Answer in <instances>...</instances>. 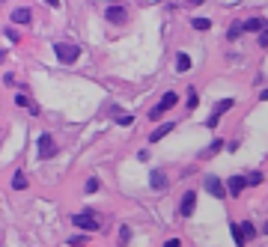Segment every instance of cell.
<instances>
[{
    "instance_id": "obj_1",
    "label": "cell",
    "mask_w": 268,
    "mask_h": 247,
    "mask_svg": "<svg viewBox=\"0 0 268 247\" xmlns=\"http://www.w3.org/2000/svg\"><path fill=\"white\" fill-rule=\"evenodd\" d=\"M72 224L78 226V229H87V232L101 229V221H98L96 211H81V215H74V218H72Z\"/></svg>"
},
{
    "instance_id": "obj_2",
    "label": "cell",
    "mask_w": 268,
    "mask_h": 247,
    "mask_svg": "<svg viewBox=\"0 0 268 247\" xmlns=\"http://www.w3.org/2000/svg\"><path fill=\"white\" fill-rule=\"evenodd\" d=\"M54 54H57L60 63L69 66V63H74V60L81 57V48H78V45H72V42H57V45H54Z\"/></svg>"
},
{
    "instance_id": "obj_3",
    "label": "cell",
    "mask_w": 268,
    "mask_h": 247,
    "mask_svg": "<svg viewBox=\"0 0 268 247\" xmlns=\"http://www.w3.org/2000/svg\"><path fill=\"white\" fill-rule=\"evenodd\" d=\"M233 104H236L233 98H220V101L215 104V111H212V116H209V125L215 128V125H218V119H220V116H223V113H226L229 108H233Z\"/></svg>"
},
{
    "instance_id": "obj_4",
    "label": "cell",
    "mask_w": 268,
    "mask_h": 247,
    "mask_svg": "<svg viewBox=\"0 0 268 247\" xmlns=\"http://www.w3.org/2000/svg\"><path fill=\"white\" fill-rule=\"evenodd\" d=\"M194 208H197V194H194V191H188V194L182 197L179 215H182V218H191V215H194Z\"/></svg>"
},
{
    "instance_id": "obj_5",
    "label": "cell",
    "mask_w": 268,
    "mask_h": 247,
    "mask_svg": "<svg viewBox=\"0 0 268 247\" xmlns=\"http://www.w3.org/2000/svg\"><path fill=\"white\" fill-rule=\"evenodd\" d=\"M54 155H57L54 137H51V134H42V137H39V158H54Z\"/></svg>"
},
{
    "instance_id": "obj_6",
    "label": "cell",
    "mask_w": 268,
    "mask_h": 247,
    "mask_svg": "<svg viewBox=\"0 0 268 247\" xmlns=\"http://www.w3.org/2000/svg\"><path fill=\"white\" fill-rule=\"evenodd\" d=\"M104 18H107L110 24H125V21H128V12H125L122 6H107V9H104Z\"/></svg>"
},
{
    "instance_id": "obj_7",
    "label": "cell",
    "mask_w": 268,
    "mask_h": 247,
    "mask_svg": "<svg viewBox=\"0 0 268 247\" xmlns=\"http://www.w3.org/2000/svg\"><path fill=\"white\" fill-rule=\"evenodd\" d=\"M206 191H209L215 200H223V194H226V191H223V182L218 179V176H206Z\"/></svg>"
},
{
    "instance_id": "obj_8",
    "label": "cell",
    "mask_w": 268,
    "mask_h": 247,
    "mask_svg": "<svg viewBox=\"0 0 268 247\" xmlns=\"http://www.w3.org/2000/svg\"><path fill=\"white\" fill-rule=\"evenodd\" d=\"M244 185H247V179H244V176H233V179L226 182V191L233 194V197H239V194L244 191Z\"/></svg>"
},
{
    "instance_id": "obj_9",
    "label": "cell",
    "mask_w": 268,
    "mask_h": 247,
    "mask_svg": "<svg viewBox=\"0 0 268 247\" xmlns=\"http://www.w3.org/2000/svg\"><path fill=\"white\" fill-rule=\"evenodd\" d=\"M262 30H268L265 18H247L244 21V33H262Z\"/></svg>"
},
{
    "instance_id": "obj_10",
    "label": "cell",
    "mask_w": 268,
    "mask_h": 247,
    "mask_svg": "<svg viewBox=\"0 0 268 247\" xmlns=\"http://www.w3.org/2000/svg\"><path fill=\"white\" fill-rule=\"evenodd\" d=\"M149 185L155 188V191H164V188H167V176H164V170H155V173H152V176H149Z\"/></svg>"
},
{
    "instance_id": "obj_11",
    "label": "cell",
    "mask_w": 268,
    "mask_h": 247,
    "mask_svg": "<svg viewBox=\"0 0 268 247\" xmlns=\"http://www.w3.org/2000/svg\"><path fill=\"white\" fill-rule=\"evenodd\" d=\"M173 128H176V122H164V125H158L155 131H152V134H149V140H152V143H155V140H161V137H167V134H170Z\"/></svg>"
},
{
    "instance_id": "obj_12",
    "label": "cell",
    "mask_w": 268,
    "mask_h": 247,
    "mask_svg": "<svg viewBox=\"0 0 268 247\" xmlns=\"http://www.w3.org/2000/svg\"><path fill=\"white\" fill-rule=\"evenodd\" d=\"M176 104H179V95H176V92H164L161 101H158V108H161V111H170V108H176Z\"/></svg>"
},
{
    "instance_id": "obj_13",
    "label": "cell",
    "mask_w": 268,
    "mask_h": 247,
    "mask_svg": "<svg viewBox=\"0 0 268 247\" xmlns=\"http://www.w3.org/2000/svg\"><path fill=\"white\" fill-rule=\"evenodd\" d=\"M12 21H15V24H30V21H33V15H30V9H27V6H18V9L12 12Z\"/></svg>"
},
{
    "instance_id": "obj_14",
    "label": "cell",
    "mask_w": 268,
    "mask_h": 247,
    "mask_svg": "<svg viewBox=\"0 0 268 247\" xmlns=\"http://www.w3.org/2000/svg\"><path fill=\"white\" fill-rule=\"evenodd\" d=\"M242 33H244V21H233V27H229V33H226V39L236 42V39H242Z\"/></svg>"
},
{
    "instance_id": "obj_15",
    "label": "cell",
    "mask_w": 268,
    "mask_h": 247,
    "mask_svg": "<svg viewBox=\"0 0 268 247\" xmlns=\"http://www.w3.org/2000/svg\"><path fill=\"white\" fill-rule=\"evenodd\" d=\"M176 68H179V72H188V68H191V57L188 54H179L176 57Z\"/></svg>"
},
{
    "instance_id": "obj_16",
    "label": "cell",
    "mask_w": 268,
    "mask_h": 247,
    "mask_svg": "<svg viewBox=\"0 0 268 247\" xmlns=\"http://www.w3.org/2000/svg\"><path fill=\"white\" fill-rule=\"evenodd\" d=\"M233 238H236V244H239V247H244V241H247V238H244V232H242V224H233Z\"/></svg>"
},
{
    "instance_id": "obj_17",
    "label": "cell",
    "mask_w": 268,
    "mask_h": 247,
    "mask_svg": "<svg viewBox=\"0 0 268 247\" xmlns=\"http://www.w3.org/2000/svg\"><path fill=\"white\" fill-rule=\"evenodd\" d=\"M12 188H15V191H24V188H27V176H24V173H15Z\"/></svg>"
},
{
    "instance_id": "obj_18",
    "label": "cell",
    "mask_w": 268,
    "mask_h": 247,
    "mask_svg": "<svg viewBox=\"0 0 268 247\" xmlns=\"http://www.w3.org/2000/svg\"><path fill=\"white\" fill-rule=\"evenodd\" d=\"M15 104H18V108H27L30 113H39V108H33V104H30V101H27L24 95H15Z\"/></svg>"
},
{
    "instance_id": "obj_19",
    "label": "cell",
    "mask_w": 268,
    "mask_h": 247,
    "mask_svg": "<svg viewBox=\"0 0 268 247\" xmlns=\"http://www.w3.org/2000/svg\"><path fill=\"white\" fill-rule=\"evenodd\" d=\"M197 108V87H188V111Z\"/></svg>"
},
{
    "instance_id": "obj_20",
    "label": "cell",
    "mask_w": 268,
    "mask_h": 247,
    "mask_svg": "<svg viewBox=\"0 0 268 247\" xmlns=\"http://www.w3.org/2000/svg\"><path fill=\"white\" fill-rule=\"evenodd\" d=\"M191 27H194V30H209L212 21H209V18H194V21H191Z\"/></svg>"
},
{
    "instance_id": "obj_21",
    "label": "cell",
    "mask_w": 268,
    "mask_h": 247,
    "mask_svg": "<svg viewBox=\"0 0 268 247\" xmlns=\"http://www.w3.org/2000/svg\"><path fill=\"white\" fill-rule=\"evenodd\" d=\"M244 179H247V185H262V173H250Z\"/></svg>"
},
{
    "instance_id": "obj_22",
    "label": "cell",
    "mask_w": 268,
    "mask_h": 247,
    "mask_svg": "<svg viewBox=\"0 0 268 247\" xmlns=\"http://www.w3.org/2000/svg\"><path fill=\"white\" fill-rule=\"evenodd\" d=\"M242 232H244V238H253V235H256V229H253V224H247V221L242 224Z\"/></svg>"
},
{
    "instance_id": "obj_23",
    "label": "cell",
    "mask_w": 268,
    "mask_h": 247,
    "mask_svg": "<svg viewBox=\"0 0 268 247\" xmlns=\"http://www.w3.org/2000/svg\"><path fill=\"white\" fill-rule=\"evenodd\" d=\"M69 244H72V247H81V244H87V238H84V235H72Z\"/></svg>"
},
{
    "instance_id": "obj_24",
    "label": "cell",
    "mask_w": 268,
    "mask_h": 247,
    "mask_svg": "<svg viewBox=\"0 0 268 247\" xmlns=\"http://www.w3.org/2000/svg\"><path fill=\"white\" fill-rule=\"evenodd\" d=\"M117 122H120V125H131L134 116H131V113H122V116H117Z\"/></svg>"
},
{
    "instance_id": "obj_25",
    "label": "cell",
    "mask_w": 268,
    "mask_h": 247,
    "mask_svg": "<svg viewBox=\"0 0 268 247\" xmlns=\"http://www.w3.org/2000/svg\"><path fill=\"white\" fill-rule=\"evenodd\" d=\"M220 146H223V143H220V140H215V143H212V146H209V149H206V152H203V155H206V158H209V155H212V152H218V149H220Z\"/></svg>"
},
{
    "instance_id": "obj_26",
    "label": "cell",
    "mask_w": 268,
    "mask_h": 247,
    "mask_svg": "<svg viewBox=\"0 0 268 247\" xmlns=\"http://www.w3.org/2000/svg\"><path fill=\"white\" fill-rule=\"evenodd\" d=\"M96 191H98V179H90L87 182V194H96Z\"/></svg>"
},
{
    "instance_id": "obj_27",
    "label": "cell",
    "mask_w": 268,
    "mask_h": 247,
    "mask_svg": "<svg viewBox=\"0 0 268 247\" xmlns=\"http://www.w3.org/2000/svg\"><path fill=\"white\" fill-rule=\"evenodd\" d=\"M176 3H185V6H203V0H176Z\"/></svg>"
},
{
    "instance_id": "obj_28",
    "label": "cell",
    "mask_w": 268,
    "mask_h": 247,
    "mask_svg": "<svg viewBox=\"0 0 268 247\" xmlns=\"http://www.w3.org/2000/svg\"><path fill=\"white\" fill-rule=\"evenodd\" d=\"M161 113H164V111H161V108H158V104H155V108H152V111H149V119H158Z\"/></svg>"
},
{
    "instance_id": "obj_29",
    "label": "cell",
    "mask_w": 268,
    "mask_h": 247,
    "mask_svg": "<svg viewBox=\"0 0 268 247\" xmlns=\"http://www.w3.org/2000/svg\"><path fill=\"white\" fill-rule=\"evenodd\" d=\"M259 45H262V48H268V30H262V36H259Z\"/></svg>"
},
{
    "instance_id": "obj_30",
    "label": "cell",
    "mask_w": 268,
    "mask_h": 247,
    "mask_svg": "<svg viewBox=\"0 0 268 247\" xmlns=\"http://www.w3.org/2000/svg\"><path fill=\"white\" fill-rule=\"evenodd\" d=\"M131 238V232H128V226H122V232H120V241H128Z\"/></svg>"
},
{
    "instance_id": "obj_31",
    "label": "cell",
    "mask_w": 268,
    "mask_h": 247,
    "mask_svg": "<svg viewBox=\"0 0 268 247\" xmlns=\"http://www.w3.org/2000/svg\"><path fill=\"white\" fill-rule=\"evenodd\" d=\"M164 247H182V241H179V238H170V241H167Z\"/></svg>"
},
{
    "instance_id": "obj_32",
    "label": "cell",
    "mask_w": 268,
    "mask_h": 247,
    "mask_svg": "<svg viewBox=\"0 0 268 247\" xmlns=\"http://www.w3.org/2000/svg\"><path fill=\"white\" fill-rule=\"evenodd\" d=\"M259 98H262V101H268V90H262V92H259Z\"/></svg>"
},
{
    "instance_id": "obj_33",
    "label": "cell",
    "mask_w": 268,
    "mask_h": 247,
    "mask_svg": "<svg viewBox=\"0 0 268 247\" xmlns=\"http://www.w3.org/2000/svg\"><path fill=\"white\" fill-rule=\"evenodd\" d=\"M45 3H51V6L57 9V6H60V0H45Z\"/></svg>"
},
{
    "instance_id": "obj_34",
    "label": "cell",
    "mask_w": 268,
    "mask_h": 247,
    "mask_svg": "<svg viewBox=\"0 0 268 247\" xmlns=\"http://www.w3.org/2000/svg\"><path fill=\"white\" fill-rule=\"evenodd\" d=\"M259 232H265V235H268V221H265V224H262V229H259Z\"/></svg>"
},
{
    "instance_id": "obj_35",
    "label": "cell",
    "mask_w": 268,
    "mask_h": 247,
    "mask_svg": "<svg viewBox=\"0 0 268 247\" xmlns=\"http://www.w3.org/2000/svg\"><path fill=\"white\" fill-rule=\"evenodd\" d=\"M0 3H3V0H0Z\"/></svg>"
}]
</instances>
